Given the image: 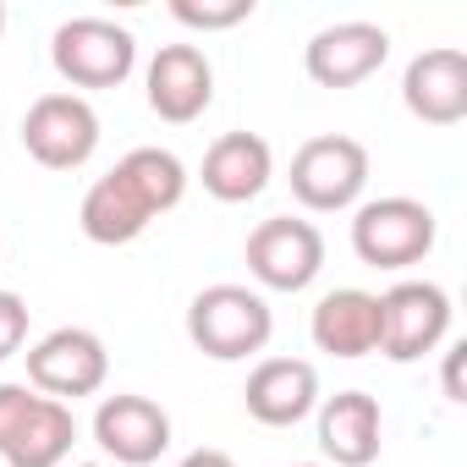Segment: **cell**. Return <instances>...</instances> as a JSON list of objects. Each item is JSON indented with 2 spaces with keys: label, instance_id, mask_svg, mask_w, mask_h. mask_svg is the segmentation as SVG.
Returning <instances> with one entry per match:
<instances>
[{
  "label": "cell",
  "instance_id": "cell-1",
  "mask_svg": "<svg viewBox=\"0 0 467 467\" xmlns=\"http://www.w3.org/2000/svg\"><path fill=\"white\" fill-rule=\"evenodd\" d=\"M187 198V165L171 154V149H132L116 160V171H105L83 203H78V225H83V237L94 248H127L138 243L143 231L171 214L176 203Z\"/></svg>",
  "mask_w": 467,
  "mask_h": 467
},
{
  "label": "cell",
  "instance_id": "cell-2",
  "mask_svg": "<svg viewBox=\"0 0 467 467\" xmlns=\"http://www.w3.org/2000/svg\"><path fill=\"white\" fill-rule=\"evenodd\" d=\"M270 336H275V314H270V297L254 286L214 281L187 303V341L214 363H243L265 352Z\"/></svg>",
  "mask_w": 467,
  "mask_h": 467
},
{
  "label": "cell",
  "instance_id": "cell-3",
  "mask_svg": "<svg viewBox=\"0 0 467 467\" xmlns=\"http://www.w3.org/2000/svg\"><path fill=\"white\" fill-rule=\"evenodd\" d=\"M434 237H440V220L423 198L390 192L352 209V254L368 270H412L434 254Z\"/></svg>",
  "mask_w": 467,
  "mask_h": 467
},
{
  "label": "cell",
  "instance_id": "cell-4",
  "mask_svg": "<svg viewBox=\"0 0 467 467\" xmlns=\"http://www.w3.org/2000/svg\"><path fill=\"white\" fill-rule=\"evenodd\" d=\"M50 67L72 88H121L138 72V39L110 17H67L50 34Z\"/></svg>",
  "mask_w": 467,
  "mask_h": 467
},
{
  "label": "cell",
  "instance_id": "cell-5",
  "mask_svg": "<svg viewBox=\"0 0 467 467\" xmlns=\"http://www.w3.org/2000/svg\"><path fill=\"white\" fill-rule=\"evenodd\" d=\"M292 198L314 214H336V209H358L363 187H368V149L347 132H319L292 154Z\"/></svg>",
  "mask_w": 467,
  "mask_h": 467
},
{
  "label": "cell",
  "instance_id": "cell-6",
  "mask_svg": "<svg viewBox=\"0 0 467 467\" xmlns=\"http://www.w3.org/2000/svg\"><path fill=\"white\" fill-rule=\"evenodd\" d=\"M325 270V231L314 220L270 214L248 231V275L265 292H308Z\"/></svg>",
  "mask_w": 467,
  "mask_h": 467
},
{
  "label": "cell",
  "instance_id": "cell-7",
  "mask_svg": "<svg viewBox=\"0 0 467 467\" xmlns=\"http://www.w3.org/2000/svg\"><path fill=\"white\" fill-rule=\"evenodd\" d=\"M23 149L45 171H78L99 149V110L72 88L39 94L28 105V116H23Z\"/></svg>",
  "mask_w": 467,
  "mask_h": 467
},
{
  "label": "cell",
  "instance_id": "cell-8",
  "mask_svg": "<svg viewBox=\"0 0 467 467\" xmlns=\"http://www.w3.org/2000/svg\"><path fill=\"white\" fill-rule=\"evenodd\" d=\"M110 379V352L94 330L83 325H61L50 336H39L28 347V385L50 401H78V396H99Z\"/></svg>",
  "mask_w": 467,
  "mask_h": 467
},
{
  "label": "cell",
  "instance_id": "cell-9",
  "mask_svg": "<svg viewBox=\"0 0 467 467\" xmlns=\"http://www.w3.org/2000/svg\"><path fill=\"white\" fill-rule=\"evenodd\" d=\"M451 336V292L434 281H396L379 297V358L418 363Z\"/></svg>",
  "mask_w": 467,
  "mask_h": 467
},
{
  "label": "cell",
  "instance_id": "cell-10",
  "mask_svg": "<svg viewBox=\"0 0 467 467\" xmlns=\"http://www.w3.org/2000/svg\"><path fill=\"white\" fill-rule=\"evenodd\" d=\"M94 445L116 467H149L171 451V412L138 390H116L94 407Z\"/></svg>",
  "mask_w": 467,
  "mask_h": 467
},
{
  "label": "cell",
  "instance_id": "cell-11",
  "mask_svg": "<svg viewBox=\"0 0 467 467\" xmlns=\"http://www.w3.org/2000/svg\"><path fill=\"white\" fill-rule=\"evenodd\" d=\"M385 56H390V34H385L379 23L352 17V23L319 28V34L303 45V72H308L319 88H358V83H368V78L385 67Z\"/></svg>",
  "mask_w": 467,
  "mask_h": 467
},
{
  "label": "cell",
  "instance_id": "cell-12",
  "mask_svg": "<svg viewBox=\"0 0 467 467\" xmlns=\"http://www.w3.org/2000/svg\"><path fill=\"white\" fill-rule=\"evenodd\" d=\"M143 88H149V110L160 121L187 127L214 105V67L198 45H160L143 72Z\"/></svg>",
  "mask_w": 467,
  "mask_h": 467
},
{
  "label": "cell",
  "instance_id": "cell-13",
  "mask_svg": "<svg viewBox=\"0 0 467 467\" xmlns=\"http://www.w3.org/2000/svg\"><path fill=\"white\" fill-rule=\"evenodd\" d=\"M401 105L423 127H456L467 116V56L456 45L418 50L401 72Z\"/></svg>",
  "mask_w": 467,
  "mask_h": 467
},
{
  "label": "cell",
  "instance_id": "cell-14",
  "mask_svg": "<svg viewBox=\"0 0 467 467\" xmlns=\"http://www.w3.org/2000/svg\"><path fill=\"white\" fill-rule=\"evenodd\" d=\"M319 451L330 467H374L385 445V412L368 390L319 396Z\"/></svg>",
  "mask_w": 467,
  "mask_h": 467
},
{
  "label": "cell",
  "instance_id": "cell-15",
  "mask_svg": "<svg viewBox=\"0 0 467 467\" xmlns=\"http://www.w3.org/2000/svg\"><path fill=\"white\" fill-rule=\"evenodd\" d=\"M248 418L265 429H292L319 407V368L308 358H265L243 385Z\"/></svg>",
  "mask_w": 467,
  "mask_h": 467
},
{
  "label": "cell",
  "instance_id": "cell-16",
  "mask_svg": "<svg viewBox=\"0 0 467 467\" xmlns=\"http://www.w3.org/2000/svg\"><path fill=\"white\" fill-rule=\"evenodd\" d=\"M270 176H275V149L259 132H220L198 165V182L214 203H248L270 187Z\"/></svg>",
  "mask_w": 467,
  "mask_h": 467
},
{
  "label": "cell",
  "instance_id": "cell-17",
  "mask_svg": "<svg viewBox=\"0 0 467 467\" xmlns=\"http://www.w3.org/2000/svg\"><path fill=\"white\" fill-rule=\"evenodd\" d=\"M308 336L319 352L330 358H368L379 352V292H363V286H336L314 303V319H308Z\"/></svg>",
  "mask_w": 467,
  "mask_h": 467
},
{
  "label": "cell",
  "instance_id": "cell-18",
  "mask_svg": "<svg viewBox=\"0 0 467 467\" xmlns=\"http://www.w3.org/2000/svg\"><path fill=\"white\" fill-rule=\"evenodd\" d=\"M78 445V418L67 401H50L39 396L34 412L17 423V434L6 440V451H0V462L6 467H61Z\"/></svg>",
  "mask_w": 467,
  "mask_h": 467
},
{
  "label": "cell",
  "instance_id": "cell-19",
  "mask_svg": "<svg viewBox=\"0 0 467 467\" xmlns=\"http://www.w3.org/2000/svg\"><path fill=\"white\" fill-rule=\"evenodd\" d=\"M171 17L192 34H225L254 17V0H171Z\"/></svg>",
  "mask_w": 467,
  "mask_h": 467
},
{
  "label": "cell",
  "instance_id": "cell-20",
  "mask_svg": "<svg viewBox=\"0 0 467 467\" xmlns=\"http://www.w3.org/2000/svg\"><path fill=\"white\" fill-rule=\"evenodd\" d=\"M28 341V303L17 292H0V363L17 358Z\"/></svg>",
  "mask_w": 467,
  "mask_h": 467
},
{
  "label": "cell",
  "instance_id": "cell-21",
  "mask_svg": "<svg viewBox=\"0 0 467 467\" xmlns=\"http://www.w3.org/2000/svg\"><path fill=\"white\" fill-rule=\"evenodd\" d=\"M34 401H39L34 385H0V451H6V440L17 434V423L34 412Z\"/></svg>",
  "mask_w": 467,
  "mask_h": 467
},
{
  "label": "cell",
  "instance_id": "cell-22",
  "mask_svg": "<svg viewBox=\"0 0 467 467\" xmlns=\"http://www.w3.org/2000/svg\"><path fill=\"white\" fill-rule=\"evenodd\" d=\"M176 467H237V456L220 451V445H198V451H187Z\"/></svg>",
  "mask_w": 467,
  "mask_h": 467
},
{
  "label": "cell",
  "instance_id": "cell-23",
  "mask_svg": "<svg viewBox=\"0 0 467 467\" xmlns=\"http://www.w3.org/2000/svg\"><path fill=\"white\" fill-rule=\"evenodd\" d=\"M462 352H467L462 341L445 352V401H467V390H462Z\"/></svg>",
  "mask_w": 467,
  "mask_h": 467
},
{
  "label": "cell",
  "instance_id": "cell-24",
  "mask_svg": "<svg viewBox=\"0 0 467 467\" xmlns=\"http://www.w3.org/2000/svg\"><path fill=\"white\" fill-rule=\"evenodd\" d=\"M0 34H6V0H0Z\"/></svg>",
  "mask_w": 467,
  "mask_h": 467
},
{
  "label": "cell",
  "instance_id": "cell-25",
  "mask_svg": "<svg viewBox=\"0 0 467 467\" xmlns=\"http://www.w3.org/2000/svg\"><path fill=\"white\" fill-rule=\"evenodd\" d=\"M78 467H105V462H78Z\"/></svg>",
  "mask_w": 467,
  "mask_h": 467
},
{
  "label": "cell",
  "instance_id": "cell-26",
  "mask_svg": "<svg viewBox=\"0 0 467 467\" xmlns=\"http://www.w3.org/2000/svg\"><path fill=\"white\" fill-rule=\"evenodd\" d=\"M297 467H325V462H297Z\"/></svg>",
  "mask_w": 467,
  "mask_h": 467
}]
</instances>
